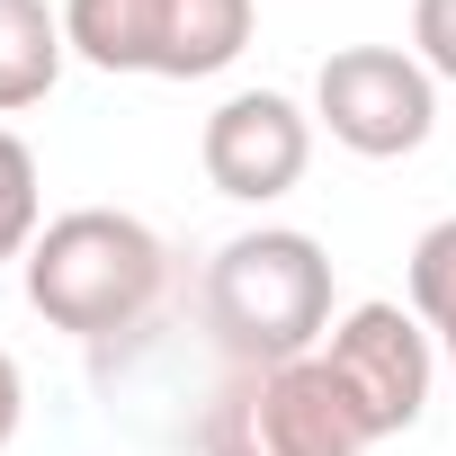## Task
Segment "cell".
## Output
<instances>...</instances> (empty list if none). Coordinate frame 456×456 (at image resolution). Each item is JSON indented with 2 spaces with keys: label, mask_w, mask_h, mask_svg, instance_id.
<instances>
[{
  "label": "cell",
  "mask_w": 456,
  "mask_h": 456,
  "mask_svg": "<svg viewBox=\"0 0 456 456\" xmlns=\"http://www.w3.org/2000/svg\"><path fill=\"white\" fill-rule=\"evenodd\" d=\"M19 278H28L37 322H54L72 340H126L170 296V242L126 206H72L37 233Z\"/></svg>",
  "instance_id": "obj_1"
},
{
  "label": "cell",
  "mask_w": 456,
  "mask_h": 456,
  "mask_svg": "<svg viewBox=\"0 0 456 456\" xmlns=\"http://www.w3.org/2000/svg\"><path fill=\"white\" fill-rule=\"evenodd\" d=\"M197 314L224 349V367H287L331 340V251L296 224L233 233L206 260Z\"/></svg>",
  "instance_id": "obj_2"
},
{
  "label": "cell",
  "mask_w": 456,
  "mask_h": 456,
  "mask_svg": "<svg viewBox=\"0 0 456 456\" xmlns=\"http://www.w3.org/2000/svg\"><path fill=\"white\" fill-rule=\"evenodd\" d=\"M376 438L340 403L322 349L287 367H224L197 411V456H367Z\"/></svg>",
  "instance_id": "obj_3"
},
{
  "label": "cell",
  "mask_w": 456,
  "mask_h": 456,
  "mask_svg": "<svg viewBox=\"0 0 456 456\" xmlns=\"http://www.w3.org/2000/svg\"><path fill=\"white\" fill-rule=\"evenodd\" d=\"M314 126L358 161H403L438 134V72L411 45H340L314 72Z\"/></svg>",
  "instance_id": "obj_4"
},
{
  "label": "cell",
  "mask_w": 456,
  "mask_h": 456,
  "mask_svg": "<svg viewBox=\"0 0 456 456\" xmlns=\"http://www.w3.org/2000/svg\"><path fill=\"white\" fill-rule=\"evenodd\" d=\"M322 367H331V385H340V403L358 411V429H367V438H403V429L429 411L438 340L420 331V314H411V305L367 296V305H349V314L331 322Z\"/></svg>",
  "instance_id": "obj_5"
},
{
  "label": "cell",
  "mask_w": 456,
  "mask_h": 456,
  "mask_svg": "<svg viewBox=\"0 0 456 456\" xmlns=\"http://www.w3.org/2000/svg\"><path fill=\"white\" fill-rule=\"evenodd\" d=\"M197 161H206V188L215 197L269 206V197H287L314 170V108H296L287 90H233L206 117Z\"/></svg>",
  "instance_id": "obj_6"
},
{
  "label": "cell",
  "mask_w": 456,
  "mask_h": 456,
  "mask_svg": "<svg viewBox=\"0 0 456 456\" xmlns=\"http://www.w3.org/2000/svg\"><path fill=\"white\" fill-rule=\"evenodd\" d=\"M161 37H170V0H63V45L90 72L161 81Z\"/></svg>",
  "instance_id": "obj_7"
},
{
  "label": "cell",
  "mask_w": 456,
  "mask_h": 456,
  "mask_svg": "<svg viewBox=\"0 0 456 456\" xmlns=\"http://www.w3.org/2000/svg\"><path fill=\"white\" fill-rule=\"evenodd\" d=\"M63 63H72V45H63V10L54 0H0V117L54 99Z\"/></svg>",
  "instance_id": "obj_8"
},
{
  "label": "cell",
  "mask_w": 456,
  "mask_h": 456,
  "mask_svg": "<svg viewBox=\"0 0 456 456\" xmlns=\"http://www.w3.org/2000/svg\"><path fill=\"white\" fill-rule=\"evenodd\" d=\"M260 28V0H170V37H161V81H215L233 72Z\"/></svg>",
  "instance_id": "obj_9"
},
{
  "label": "cell",
  "mask_w": 456,
  "mask_h": 456,
  "mask_svg": "<svg viewBox=\"0 0 456 456\" xmlns=\"http://www.w3.org/2000/svg\"><path fill=\"white\" fill-rule=\"evenodd\" d=\"M45 233V170L28 152V134L0 126V260H28Z\"/></svg>",
  "instance_id": "obj_10"
},
{
  "label": "cell",
  "mask_w": 456,
  "mask_h": 456,
  "mask_svg": "<svg viewBox=\"0 0 456 456\" xmlns=\"http://www.w3.org/2000/svg\"><path fill=\"white\" fill-rule=\"evenodd\" d=\"M411 314H420V331L438 349L456 340V215H438L411 242Z\"/></svg>",
  "instance_id": "obj_11"
},
{
  "label": "cell",
  "mask_w": 456,
  "mask_h": 456,
  "mask_svg": "<svg viewBox=\"0 0 456 456\" xmlns=\"http://www.w3.org/2000/svg\"><path fill=\"white\" fill-rule=\"evenodd\" d=\"M411 54L438 81H456V0H411Z\"/></svg>",
  "instance_id": "obj_12"
},
{
  "label": "cell",
  "mask_w": 456,
  "mask_h": 456,
  "mask_svg": "<svg viewBox=\"0 0 456 456\" xmlns=\"http://www.w3.org/2000/svg\"><path fill=\"white\" fill-rule=\"evenodd\" d=\"M19 420H28V376H19V358H10V349H0V456H10Z\"/></svg>",
  "instance_id": "obj_13"
},
{
  "label": "cell",
  "mask_w": 456,
  "mask_h": 456,
  "mask_svg": "<svg viewBox=\"0 0 456 456\" xmlns=\"http://www.w3.org/2000/svg\"><path fill=\"white\" fill-rule=\"evenodd\" d=\"M438 358H447V367H456V340H447V349H438Z\"/></svg>",
  "instance_id": "obj_14"
}]
</instances>
